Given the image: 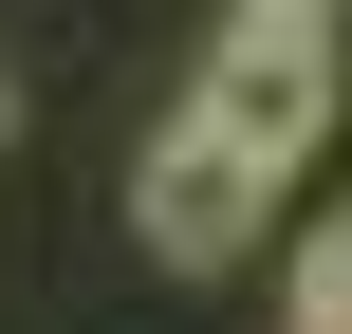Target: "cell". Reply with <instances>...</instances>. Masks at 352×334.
I'll return each instance as SVG.
<instances>
[{
	"label": "cell",
	"mask_w": 352,
	"mask_h": 334,
	"mask_svg": "<svg viewBox=\"0 0 352 334\" xmlns=\"http://www.w3.org/2000/svg\"><path fill=\"white\" fill-rule=\"evenodd\" d=\"M334 93H352V19H316V0H241V19H204L186 130H204L241 186H278V167H316Z\"/></svg>",
	"instance_id": "cell-1"
},
{
	"label": "cell",
	"mask_w": 352,
	"mask_h": 334,
	"mask_svg": "<svg viewBox=\"0 0 352 334\" xmlns=\"http://www.w3.org/2000/svg\"><path fill=\"white\" fill-rule=\"evenodd\" d=\"M260 205H278V186H241L186 112H167V130H148V167H130V242H148L167 279H223V260L260 242Z\"/></svg>",
	"instance_id": "cell-2"
},
{
	"label": "cell",
	"mask_w": 352,
	"mask_h": 334,
	"mask_svg": "<svg viewBox=\"0 0 352 334\" xmlns=\"http://www.w3.org/2000/svg\"><path fill=\"white\" fill-rule=\"evenodd\" d=\"M297 316H352V205L316 223V260H297Z\"/></svg>",
	"instance_id": "cell-3"
},
{
	"label": "cell",
	"mask_w": 352,
	"mask_h": 334,
	"mask_svg": "<svg viewBox=\"0 0 352 334\" xmlns=\"http://www.w3.org/2000/svg\"><path fill=\"white\" fill-rule=\"evenodd\" d=\"M0 149H19V74H0Z\"/></svg>",
	"instance_id": "cell-4"
}]
</instances>
